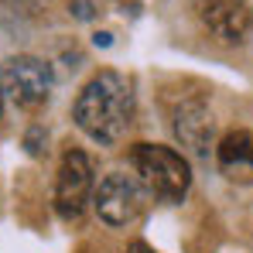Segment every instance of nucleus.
<instances>
[{
    "label": "nucleus",
    "mask_w": 253,
    "mask_h": 253,
    "mask_svg": "<svg viewBox=\"0 0 253 253\" xmlns=\"http://www.w3.org/2000/svg\"><path fill=\"white\" fill-rule=\"evenodd\" d=\"M199 17L212 38L243 44L253 35V7L247 0H199Z\"/></svg>",
    "instance_id": "nucleus-6"
},
{
    "label": "nucleus",
    "mask_w": 253,
    "mask_h": 253,
    "mask_svg": "<svg viewBox=\"0 0 253 253\" xmlns=\"http://www.w3.org/2000/svg\"><path fill=\"white\" fill-rule=\"evenodd\" d=\"M130 165L137 171V181L161 202H181L192 185L188 161L174 147H165V144H133Z\"/></svg>",
    "instance_id": "nucleus-2"
},
{
    "label": "nucleus",
    "mask_w": 253,
    "mask_h": 253,
    "mask_svg": "<svg viewBox=\"0 0 253 253\" xmlns=\"http://www.w3.org/2000/svg\"><path fill=\"white\" fill-rule=\"evenodd\" d=\"M92 42H96V44H103V48H106V44L113 42V35H110V31H103V35H96V38H92Z\"/></svg>",
    "instance_id": "nucleus-12"
},
{
    "label": "nucleus",
    "mask_w": 253,
    "mask_h": 253,
    "mask_svg": "<svg viewBox=\"0 0 253 253\" xmlns=\"http://www.w3.org/2000/svg\"><path fill=\"white\" fill-rule=\"evenodd\" d=\"M72 117L85 137H92L99 144H117L133 117V89L120 72L106 69L83 85V92L72 106Z\"/></svg>",
    "instance_id": "nucleus-1"
},
{
    "label": "nucleus",
    "mask_w": 253,
    "mask_h": 253,
    "mask_svg": "<svg viewBox=\"0 0 253 253\" xmlns=\"http://www.w3.org/2000/svg\"><path fill=\"white\" fill-rule=\"evenodd\" d=\"M92 195V165L83 151H65L55 174V209L62 219H76Z\"/></svg>",
    "instance_id": "nucleus-5"
},
{
    "label": "nucleus",
    "mask_w": 253,
    "mask_h": 253,
    "mask_svg": "<svg viewBox=\"0 0 253 253\" xmlns=\"http://www.w3.org/2000/svg\"><path fill=\"white\" fill-rule=\"evenodd\" d=\"M124 253H158V250H151L147 243H130V247H126Z\"/></svg>",
    "instance_id": "nucleus-11"
},
{
    "label": "nucleus",
    "mask_w": 253,
    "mask_h": 253,
    "mask_svg": "<svg viewBox=\"0 0 253 253\" xmlns=\"http://www.w3.org/2000/svg\"><path fill=\"white\" fill-rule=\"evenodd\" d=\"M38 137H42V130L35 126V130L28 133V151H31V154H38V151H42V147H38Z\"/></svg>",
    "instance_id": "nucleus-9"
},
{
    "label": "nucleus",
    "mask_w": 253,
    "mask_h": 253,
    "mask_svg": "<svg viewBox=\"0 0 253 253\" xmlns=\"http://www.w3.org/2000/svg\"><path fill=\"white\" fill-rule=\"evenodd\" d=\"M0 85H3V92L17 106L35 110L51 92V65L42 62V58H35V55H14V58L3 62Z\"/></svg>",
    "instance_id": "nucleus-4"
},
{
    "label": "nucleus",
    "mask_w": 253,
    "mask_h": 253,
    "mask_svg": "<svg viewBox=\"0 0 253 253\" xmlns=\"http://www.w3.org/2000/svg\"><path fill=\"white\" fill-rule=\"evenodd\" d=\"M92 206L99 212V219L106 226H130L144 206H147V188L133 178V174H124V171H113L106 174L96 188H92Z\"/></svg>",
    "instance_id": "nucleus-3"
},
{
    "label": "nucleus",
    "mask_w": 253,
    "mask_h": 253,
    "mask_svg": "<svg viewBox=\"0 0 253 253\" xmlns=\"http://www.w3.org/2000/svg\"><path fill=\"white\" fill-rule=\"evenodd\" d=\"M76 17H83V21L92 17V10H89V3H85V0H76Z\"/></svg>",
    "instance_id": "nucleus-10"
},
{
    "label": "nucleus",
    "mask_w": 253,
    "mask_h": 253,
    "mask_svg": "<svg viewBox=\"0 0 253 253\" xmlns=\"http://www.w3.org/2000/svg\"><path fill=\"white\" fill-rule=\"evenodd\" d=\"M0 113H3V85H0Z\"/></svg>",
    "instance_id": "nucleus-13"
},
{
    "label": "nucleus",
    "mask_w": 253,
    "mask_h": 253,
    "mask_svg": "<svg viewBox=\"0 0 253 253\" xmlns=\"http://www.w3.org/2000/svg\"><path fill=\"white\" fill-rule=\"evenodd\" d=\"M215 165L229 181L250 185L253 181V133L250 130H229L215 147Z\"/></svg>",
    "instance_id": "nucleus-8"
},
{
    "label": "nucleus",
    "mask_w": 253,
    "mask_h": 253,
    "mask_svg": "<svg viewBox=\"0 0 253 253\" xmlns=\"http://www.w3.org/2000/svg\"><path fill=\"white\" fill-rule=\"evenodd\" d=\"M212 126H215V120L202 99H185L174 110V137L195 154H209Z\"/></svg>",
    "instance_id": "nucleus-7"
}]
</instances>
